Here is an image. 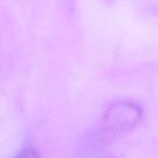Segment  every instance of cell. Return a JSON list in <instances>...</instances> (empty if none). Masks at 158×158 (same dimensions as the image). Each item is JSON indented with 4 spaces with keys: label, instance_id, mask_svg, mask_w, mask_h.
Wrapping results in <instances>:
<instances>
[{
    "label": "cell",
    "instance_id": "cell-1",
    "mask_svg": "<svg viewBox=\"0 0 158 158\" xmlns=\"http://www.w3.org/2000/svg\"><path fill=\"white\" fill-rule=\"evenodd\" d=\"M142 117V110L132 102H118L105 112L102 132L105 135L118 136L132 130Z\"/></svg>",
    "mask_w": 158,
    "mask_h": 158
},
{
    "label": "cell",
    "instance_id": "cell-2",
    "mask_svg": "<svg viewBox=\"0 0 158 158\" xmlns=\"http://www.w3.org/2000/svg\"><path fill=\"white\" fill-rule=\"evenodd\" d=\"M14 158H39L37 152L33 148H25Z\"/></svg>",
    "mask_w": 158,
    "mask_h": 158
}]
</instances>
